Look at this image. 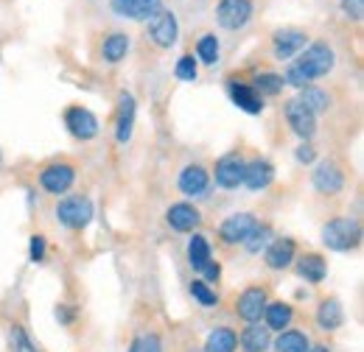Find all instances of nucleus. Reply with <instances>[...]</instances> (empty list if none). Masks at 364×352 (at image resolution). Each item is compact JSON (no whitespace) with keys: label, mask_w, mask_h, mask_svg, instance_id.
Listing matches in <instances>:
<instances>
[{"label":"nucleus","mask_w":364,"mask_h":352,"mask_svg":"<svg viewBox=\"0 0 364 352\" xmlns=\"http://www.w3.org/2000/svg\"><path fill=\"white\" fill-rule=\"evenodd\" d=\"M92 213H95V207L87 196H65L56 204V219L68 229H85L92 221Z\"/></svg>","instance_id":"nucleus-5"},{"label":"nucleus","mask_w":364,"mask_h":352,"mask_svg":"<svg viewBox=\"0 0 364 352\" xmlns=\"http://www.w3.org/2000/svg\"><path fill=\"white\" fill-rule=\"evenodd\" d=\"M345 321V310L339 305V299H322L317 308V324L322 330H336Z\"/></svg>","instance_id":"nucleus-27"},{"label":"nucleus","mask_w":364,"mask_h":352,"mask_svg":"<svg viewBox=\"0 0 364 352\" xmlns=\"http://www.w3.org/2000/svg\"><path fill=\"white\" fill-rule=\"evenodd\" d=\"M146 37L149 43L160 50H168L174 48L180 40V23H177V14L171 9H160L151 20H146Z\"/></svg>","instance_id":"nucleus-3"},{"label":"nucleus","mask_w":364,"mask_h":352,"mask_svg":"<svg viewBox=\"0 0 364 352\" xmlns=\"http://www.w3.org/2000/svg\"><path fill=\"white\" fill-rule=\"evenodd\" d=\"M65 129L73 134L76 140L87 143L92 137H98V118L92 115L87 106H70L65 109Z\"/></svg>","instance_id":"nucleus-10"},{"label":"nucleus","mask_w":364,"mask_h":352,"mask_svg":"<svg viewBox=\"0 0 364 352\" xmlns=\"http://www.w3.org/2000/svg\"><path fill=\"white\" fill-rule=\"evenodd\" d=\"M297 101H300L311 115H322V112H328V109H331V95H328V89L314 87V84H309V87L300 89Z\"/></svg>","instance_id":"nucleus-25"},{"label":"nucleus","mask_w":364,"mask_h":352,"mask_svg":"<svg viewBox=\"0 0 364 352\" xmlns=\"http://www.w3.org/2000/svg\"><path fill=\"white\" fill-rule=\"evenodd\" d=\"M309 352H328L325 347H309Z\"/></svg>","instance_id":"nucleus-42"},{"label":"nucleus","mask_w":364,"mask_h":352,"mask_svg":"<svg viewBox=\"0 0 364 352\" xmlns=\"http://www.w3.org/2000/svg\"><path fill=\"white\" fill-rule=\"evenodd\" d=\"M339 6H342L348 20H353V23L364 20V0H339Z\"/></svg>","instance_id":"nucleus-35"},{"label":"nucleus","mask_w":364,"mask_h":352,"mask_svg":"<svg viewBox=\"0 0 364 352\" xmlns=\"http://www.w3.org/2000/svg\"><path fill=\"white\" fill-rule=\"evenodd\" d=\"M322 243L331 252H353L362 243V224L350 216H336L322 226Z\"/></svg>","instance_id":"nucleus-2"},{"label":"nucleus","mask_w":364,"mask_h":352,"mask_svg":"<svg viewBox=\"0 0 364 352\" xmlns=\"http://www.w3.org/2000/svg\"><path fill=\"white\" fill-rule=\"evenodd\" d=\"M135 118H137V101L132 92H121L118 95V118H115V140L118 143H129L135 134Z\"/></svg>","instance_id":"nucleus-15"},{"label":"nucleus","mask_w":364,"mask_h":352,"mask_svg":"<svg viewBox=\"0 0 364 352\" xmlns=\"http://www.w3.org/2000/svg\"><path fill=\"white\" fill-rule=\"evenodd\" d=\"M333 67H336V50L328 43H311L294 56V62H289L283 73V84L303 89L317 79H325Z\"/></svg>","instance_id":"nucleus-1"},{"label":"nucleus","mask_w":364,"mask_h":352,"mask_svg":"<svg viewBox=\"0 0 364 352\" xmlns=\"http://www.w3.org/2000/svg\"><path fill=\"white\" fill-rule=\"evenodd\" d=\"M129 352H140V339H137V341H132V347H129Z\"/></svg>","instance_id":"nucleus-41"},{"label":"nucleus","mask_w":364,"mask_h":352,"mask_svg":"<svg viewBox=\"0 0 364 352\" xmlns=\"http://www.w3.org/2000/svg\"><path fill=\"white\" fill-rule=\"evenodd\" d=\"M202 274H205V282H219V277H222V265L216 263V260H210V263L202 268Z\"/></svg>","instance_id":"nucleus-39"},{"label":"nucleus","mask_w":364,"mask_h":352,"mask_svg":"<svg viewBox=\"0 0 364 352\" xmlns=\"http://www.w3.org/2000/svg\"><path fill=\"white\" fill-rule=\"evenodd\" d=\"M274 182V165L269 160L258 157V160H250L244 165V187L250 190H267Z\"/></svg>","instance_id":"nucleus-20"},{"label":"nucleus","mask_w":364,"mask_h":352,"mask_svg":"<svg viewBox=\"0 0 364 352\" xmlns=\"http://www.w3.org/2000/svg\"><path fill=\"white\" fill-rule=\"evenodd\" d=\"M309 347H311V341L300 330H283L277 336V341H274V350L277 352H309Z\"/></svg>","instance_id":"nucleus-30"},{"label":"nucleus","mask_w":364,"mask_h":352,"mask_svg":"<svg viewBox=\"0 0 364 352\" xmlns=\"http://www.w3.org/2000/svg\"><path fill=\"white\" fill-rule=\"evenodd\" d=\"M238 344H241L244 352H267L269 344H272V330H267V327H261V324H250V327L241 333Z\"/></svg>","instance_id":"nucleus-23"},{"label":"nucleus","mask_w":364,"mask_h":352,"mask_svg":"<svg viewBox=\"0 0 364 352\" xmlns=\"http://www.w3.org/2000/svg\"><path fill=\"white\" fill-rule=\"evenodd\" d=\"M306 45H309V34H306L303 28H291V26H286V28H277V31L272 34V53L280 59V62L294 59Z\"/></svg>","instance_id":"nucleus-9"},{"label":"nucleus","mask_w":364,"mask_h":352,"mask_svg":"<svg viewBox=\"0 0 364 352\" xmlns=\"http://www.w3.org/2000/svg\"><path fill=\"white\" fill-rule=\"evenodd\" d=\"M294 255H297V246L291 238H272V243L264 249V260L272 271H283L294 263Z\"/></svg>","instance_id":"nucleus-19"},{"label":"nucleus","mask_w":364,"mask_h":352,"mask_svg":"<svg viewBox=\"0 0 364 352\" xmlns=\"http://www.w3.org/2000/svg\"><path fill=\"white\" fill-rule=\"evenodd\" d=\"M283 115H286L289 129L297 134V137H303V140H311L314 137V132H317V115H311L297 98H291V101L283 104Z\"/></svg>","instance_id":"nucleus-12"},{"label":"nucleus","mask_w":364,"mask_h":352,"mask_svg":"<svg viewBox=\"0 0 364 352\" xmlns=\"http://www.w3.org/2000/svg\"><path fill=\"white\" fill-rule=\"evenodd\" d=\"M109 9H112V14H118L124 20L146 23L163 9V0H109Z\"/></svg>","instance_id":"nucleus-13"},{"label":"nucleus","mask_w":364,"mask_h":352,"mask_svg":"<svg viewBox=\"0 0 364 352\" xmlns=\"http://www.w3.org/2000/svg\"><path fill=\"white\" fill-rule=\"evenodd\" d=\"M297 274L306 280V282H322L328 277V263L322 255H303L300 263H297Z\"/></svg>","instance_id":"nucleus-26"},{"label":"nucleus","mask_w":364,"mask_h":352,"mask_svg":"<svg viewBox=\"0 0 364 352\" xmlns=\"http://www.w3.org/2000/svg\"><path fill=\"white\" fill-rule=\"evenodd\" d=\"M235 347H238V336L230 327H216L205 341V352H235Z\"/></svg>","instance_id":"nucleus-29"},{"label":"nucleus","mask_w":364,"mask_h":352,"mask_svg":"<svg viewBox=\"0 0 364 352\" xmlns=\"http://www.w3.org/2000/svg\"><path fill=\"white\" fill-rule=\"evenodd\" d=\"M294 160H297L300 165H311V163L317 160V151H314V145H311V143H303V145H297V151H294Z\"/></svg>","instance_id":"nucleus-38"},{"label":"nucleus","mask_w":364,"mask_h":352,"mask_svg":"<svg viewBox=\"0 0 364 352\" xmlns=\"http://www.w3.org/2000/svg\"><path fill=\"white\" fill-rule=\"evenodd\" d=\"M166 221L174 232H193L202 224V213L191 204V202H177L166 210Z\"/></svg>","instance_id":"nucleus-18"},{"label":"nucleus","mask_w":364,"mask_h":352,"mask_svg":"<svg viewBox=\"0 0 364 352\" xmlns=\"http://www.w3.org/2000/svg\"><path fill=\"white\" fill-rule=\"evenodd\" d=\"M267 291L261 285H252L247 291H241L238 302H235V313L247 321V324H258L264 319V308H267Z\"/></svg>","instance_id":"nucleus-14"},{"label":"nucleus","mask_w":364,"mask_h":352,"mask_svg":"<svg viewBox=\"0 0 364 352\" xmlns=\"http://www.w3.org/2000/svg\"><path fill=\"white\" fill-rule=\"evenodd\" d=\"M258 229V219L252 216V213H232L228 219L222 221V226H219V238H222V243H228V246H244V241L252 235Z\"/></svg>","instance_id":"nucleus-6"},{"label":"nucleus","mask_w":364,"mask_h":352,"mask_svg":"<svg viewBox=\"0 0 364 352\" xmlns=\"http://www.w3.org/2000/svg\"><path fill=\"white\" fill-rule=\"evenodd\" d=\"M210 260H213L210 241H208L205 235L193 232V235H191V241H188V265H191L193 271H202Z\"/></svg>","instance_id":"nucleus-22"},{"label":"nucleus","mask_w":364,"mask_h":352,"mask_svg":"<svg viewBox=\"0 0 364 352\" xmlns=\"http://www.w3.org/2000/svg\"><path fill=\"white\" fill-rule=\"evenodd\" d=\"M255 3L252 0H219L216 3V23L225 31H241L252 23Z\"/></svg>","instance_id":"nucleus-4"},{"label":"nucleus","mask_w":364,"mask_h":352,"mask_svg":"<svg viewBox=\"0 0 364 352\" xmlns=\"http://www.w3.org/2000/svg\"><path fill=\"white\" fill-rule=\"evenodd\" d=\"M269 243H272V229L258 224V229H255V232H252V235L244 241V249H247L250 255H261V252H264Z\"/></svg>","instance_id":"nucleus-33"},{"label":"nucleus","mask_w":364,"mask_h":352,"mask_svg":"<svg viewBox=\"0 0 364 352\" xmlns=\"http://www.w3.org/2000/svg\"><path fill=\"white\" fill-rule=\"evenodd\" d=\"M46 235H34L31 238V243H28V258H31V263H43L46 260Z\"/></svg>","instance_id":"nucleus-36"},{"label":"nucleus","mask_w":364,"mask_h":352,"mask_svg":"<svg viewBox=\"0 0 364 352\" xmlns=\"http://www.w3.org/2000/svg\"><path fill=\"white\" fill-rule=\"evenodd\" d=\"M219 59H222V43H219V37L216 34H202L196 40V62L213 67V65H219Z\"/></svg>","instance_id":"nucleus-28"},{"label":"nucleus","mask_w":364,"mask_h":352,"mask_svg":"<svg viewBox=\"0 0 364 352\" xmlns=\"http://www.w3.org/2000/svg\"><path fill=\"white\" fill-rule=\"evenodd\" d=\"M0 163H3V151H0Z\"/></svg>","instance_id":"nucleus-43"},{"label":"nucleus","mask_w":364,"mask_h":352,"mask_svg":"<svg viewBox=\"0 0 364 352\" xmlns=\"http://www.w3.org/2000/svg\"><path fill=\"white\" fill-rule=\"evenodd\" d=\"M311 185H314V190L322 193V196H336L345 187V171H342V165L333 163V160H322L317 168H314V174H311Z\"/></svg>","instance_id":"nucleus-11"},{"label":"nucleus","mask_w":364,"mask_h":352,"mask_svg":"<svg viewBox=\"0 0 364 352\" xmlns=\"http://www.w3.org/2000/svg\"><path fill=\"white\" fill-rule=\"evenodd\" d=\"M244 157L238 151H230L225 157L216 160V168H213V179L222 190H235L244 185Z\"/></svg>","instance_id":"nucleus-8"},{"label":"nucleus","mask_w":364,"mask_h":352,"mask_svg":"<svg viewBox=\"0 0 364 352\" xmlns=\"http://www.w3.org/2000/svg\"><path fill=\"white\" fill-rule=\"evenodd\" d=\"M129 48H132V37H129V34L112 31V34H107L104 43H101V59H104L107 65H118V62L127 59Z\"/></svg>","instance_id":"nucleus-21"},{"label":"nucleus","mask_w":364,"mask_h":352,"mask_svg":"<svg viewBox=\"0 0 364 352\" xmlns=\"http://www.w3.org/2000/svg\"><path fill=\"white\" fill-rule=\"evenodd\" d=\"M140 352H163V344H160L157 336H149V339L140 341Z\"/></svg>","instance_id":"nucleus-40"},{"label":"nucleus","mask_w":364,"mask_h":352,"mask_svg":"<svg viewBox=\"0 0 364 352\" xmlns=\"http://www.w3.org/2000/svg\"><path fill=\"white\" fill-rule=\"evenodd\" d=\"M191 297H193L199 305H205V308L219 305V294H216L205 280H193V282H191Z\"/></svg>","instance_id":"nucleus-34"},{"label":"nucleus","mask_w":364,"mask_h":352,"mask_svg":"<svg viewBox=\"0 0 364 352\" xmlns=\"http://www.w3.org/2000/svg\"><path fill=\"white\" fill-rule=\"evenodd\" d=\"M264 319H267V330L283 333V330H289V324L294 319V310H291V305H286V302H267Z\"/></svg>","instance_id":"nucleus-24"},{"label":"nucleus","mask_w":364,"mask_h":352,"mask_svg":"<svg viewBox=\"0 0 364 352\" xmlns=\"http://www.w3.org/2000/svg\"><path fill=\"white\" fill-rule=\"evenodd\" d=\"M11 341H14V352H37L23 327H11Z\"/></svg>","instance_id":"nucleus-37"},{"label":"nucleus","mask_w":364,"mask_h":352,"mask_svg":"<svg viewBox=\"0 0 364 352\" xmlns=\"http://www.w3.org/2000/svg\"><path fill=\"white\" fill-rule=\"evenodd\" d=\"M283 76L280 73H261L258 79H255V84H252V89L264 98V95H280L283 92Z\"/></svg>","instance_id":"nucleus-32"},{"label":"nucleus","mask_w":364,"mask_h":352,"mask_svg":"<svg viewBox=\"0 0 364 352\" xmlns=\"http://www.w3.org/2000/svg\"><path fill=\"white\" fill-rule=\"evenodd\" d=\"M177 187H180L182 196H191V199L205 196L208 187H210V174H208V168L199 165V163L185 165L180 171V179H177Z\"/></svg>","instance_id":"nucleus-17"},{"label":"nucleus","mask_w":364,"mask_h":352,"mask_svg":"<svg viewBox=\"0 0 364 352\" xmlns=\"http://www.w3.org/2000/svg\"><path fill=\"white\" fill-rule=\"evenodd\" d=\"M174 76H177L180 82H191V84L199 79V62H196L193 53H182L180 59H177V65H174Z\"/></svg>","instance_id":"nucleus-31"},{"label":"nucleus","mask_w":364,"mask_h":352,"mask_svg":"<svg viewBox=\"0 0 364 352\" xmlns=\"http://www.w3.org/2000/svg\"><path fill=\"white\" fill-rule=\"evenodd\" d=\"M76 182V168L70 163H50L40 171V185L50 196H62L73 187Z\"/></svg>","instance_id":"nucleus-7"},{"label":"nucleus","mask_w":364,"mask_h":352,"mask_svg":"<svg viewBox=\"0 0 364 352\" xmlns=\"http://www.w3.org/2000/svg\"><path fill=\"white\" fill-rule=\"evenodd\" d=\"M228 95H230V101H232L241 112H247V115H261V112H264V98L252 89V84H247V82L228 79Z\"/></svg>","instance_id":"nucleus-16"}]
</instances>
